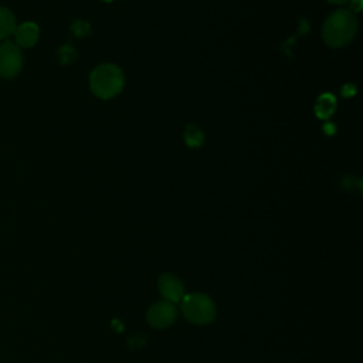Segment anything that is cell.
Instances as JSON below:
<instances>
[{"label": "cell", "instance_id": "e0dca14e", "mask_svg": "<svg viewBox=\"0 0 363 363\" xmlns=\"http://www.w3.org/2000/svg\"><path fill=\"white\" fill-rule=\"evenodd\" d=\"M104 1H112V0H104Z\"/></svg>", "mask_w": 363, "mask_h": 363}, {"label": "cell", "instance_id": "7c38bea8", "mask_svg": "<svg viewBox=\"0 0 363 363\" xmlns=\"http://www.w3.org/2000/svg\"><path fill=\"white\" fill-rule=\"evenodd\" d=\"M72 31H74L75 35L84 37V35H86L91 31V28H89V24H86L84 21H75L72 24Z\"/></svg>", "mask_w": 363, "mask_h": 363}, {"label": "cell", "instance_id": "30bf717a", "mask_svg": "<svg viewBox=\"0 0 363 363\" xmlns=\"http://www.w3.org/2000/svg\"><path fill=\"white\" fill-rule=\"evenodd\" d=\"M184 142L189 147H200L204 142L203 130L196 125H189L184 130Z\"/></svg>", "mask_w": 363, "mask_h": 363}, {"label": "cell", "instance_id": "5b68a950", "mask_svg": "<svg viewBox=\"0 0 363 363\" xmlns=\"http://www.w3.org/2000/svg\"><path fill=\"white\" fill-rule=\"evenodd\" d=\"M176 316H177L176 306L166 299L155 302L146 312L147 322L150 323V326L156 329H164L170 326L174 322Z\"/></svg>", "mask_w": 363, "mask_h": 363}, {"label": "cell", "instance_id": "ba28073f", "mask_svg": "<svg viewBox=\"0 0 363 363\" xmlns=\"http://www.w3.org/2000/svg\"><path fill=\"white\" fill-rule=\"evenodd\" d=\"M336 109V98L333 94L325 92L322 95L318 96L316 102H315V115L319 119L328 121L333 112Z\"/></svg>", "mask_w": 363, "mask_h": 363}, {"label": "cell", "instance_id": "5bb4252c", "mask_svg": "<svg viewBox=\"0 0 363 363\" xmlns=\"http://www.w3.org/2000/svg\"><path fill=\"white\" fill-rule=\"evenodd\" d=\"M362 9V0H350V11L357 13Z\"/></svg>", "mask_w": 363, "mask_h": 363}, {"label": "cell", "instance_id": "52a82bcc", "mask_svg": "<svg viewBox=\"0 0 363 363\" xmlns=\"http://www.w3.org/2000/svg\"><path fill=\"white\" fill-rule=\"evenodd\" d=\"M38 35H40V30H38V26L35 23H31V21L23 23L14 31L16 45L28 48V47L34 45L37 43Z\"/></svg>", "mask_w": 363, "mask_h": 363}, {"label": "cell", "instance_id": "3957f363", "mask_svg": "<svg viewBox=\"0 0 363 363\" xmlns=\"http://www.w3.org/2000/svg\"><path fill=\"white\" fill-rule=\"evenodd\" d=\"M180 309L184 318L196 325L208 323L216 316L214 302L201 292L183 295V298L180 299Z\"/></svg>", "mask_w": 363, "mask_h": 363}, {"label": "cell", "instance_id": "8fae6325", "mask_svg": "<svg viewBox=\"0 0 363 363\" xmlns=\"http://www.w3.org/2000/svg\"><path fill=\"white\" fill-rule=\"evenodd\" d=\"M75 57H77L75 50H74L72 47H69V45H65V47L61 48V51H60V58H61V61H62L64 64L71 62Z\"/></svg>", "mask_w": 363, "mask_h": 363}, {"label": "cell", "instance_id": "9a60e30c", "mask_svg": "<svg viewBox=\"0 0 363 363\" xmlns=\"http://www.w3.org/2000/svg\"><path fill=\"white\" fill-rule=\"evenodd\" d=\"M323 130H325L326 135H332V133H335V125L333 123H326Z\"/></svg>", "mask_w": 363, "mask_h": 363}, {"label": "cell", "instance_id": "7a4b0ae2", "mask_svg": "<svg viewBox=\"0 0 363 363\" xmlns=\"http://www.w3.org/2000/svg\"><path fill=\"white\" fill-rule=\"evenodd\" d=\"M125 75L122 69L111 62L101 64L89 74V88L99 99H111L122 92Z\"/></svg>", "mask_w": 363, "mask_h": 363}, {"label": "cell", "instance_id": "277c9868", "mask_svg": "<svg viewBox=\"0 0 363 363\" xmlns=\"http://www.w3.org/2000/svg\"><path fill=\"white\" fill-rule=\"evenodd\" d=\"M23 67V55L20 48L11 43L4 41L0 44V77L13 78Z\"/></svg>", "mask_w": 363, "mask_h": 363}, {"label": "cell", "instance_id": "4fadbf2b", "mask_svg": "<svg viewBox=\"0 0 363 363\" xmlns=\"http://www.w3.org/2000/svg\"><path fill=\"white\" fill-rule=\"evenodd\" d=\"M342 94H343V96H352L353 94H354V86H353V84H346L345 86H343V89H342Z\"/></svg>", "mask_w": 363, "mask_h": 363}, {"label": "cell", "instance_id": "2e32d148", "mask_svg": "<svg viewBox=\"0 0 363 363\" xmlns=\"http://www.w3.org/2000/svg\"><path fill=\"white\" fill-rule=\"evenodd\" d=\"M328 1L332 3V4H345V3H347L350 0H328Z\"/></svg>", "mask_w": 363, "mask_h": 363}, {"label": "cell", "instance_id": "8992f818", "mask_svg": "<svg viewBox=\"0 0 363 363\" xmlns=\"http://www.w3.org/2000/svg\"><path fill=\"white\" fill-rule=\"evenodd\" d=\"M157 288L162 296L169 302H180L184 295V288L182 282L172 274H162L157 279Z\"/></svg>", "mask_w": 363, "mask_h": 363}, {"label": "cell", "instance_id": "9c48e42d", "mask_svg": "<svg viewBox=\"0 0 363 363\" xmlns=\"http://www.w3.org/2000/svg\"><path fill=\"white\" fill-rule=\"evenodd\" d=\"M16 28L17 26L13 13L6 7H0V40L11 35Z\"/></svg>", "mask_w": 363, "mask_h": 363}, {"label": "cell", "instance_id": "6da1fadb", "mask_svg": "<svg viewBox=\"0 0 363 363\" xmlns=\"http://www.w3.org/2000/svg\"><path fill=\"white\" fill-rule=\"evenodd\" d=\"M357 33V18L353 11L339 9L328 16L322 26V38L332 48L347 45Z\"/></svg>", "mask_w": 363, "mask_h": 363}]
</instances>
